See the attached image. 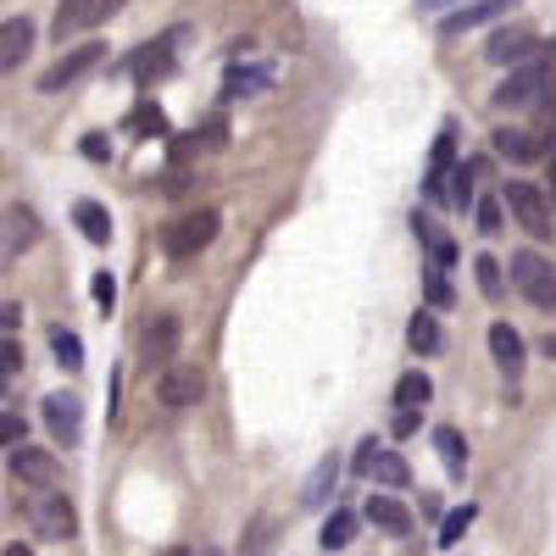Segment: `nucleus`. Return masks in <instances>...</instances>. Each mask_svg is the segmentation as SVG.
I'll return each instance as SVG.
<instances>
[{
	"label": "nucleus",
	"mask_w": 556,
	"mask_h": 556,
	"mask_svg": "<svg viewBox=\"0 0 556 556\" xmlns=\"http://www.w3.org/2000/svg\"><path fill=\"white\" fill-rule=\"evenodd\" d=\"M412 429H417V412H395V424H390V434H395V440H406Z\"/></svg>",
	"instance_id": "nucleus-41"
},
{
	"label": "nucleus",
	"mask_w": 556,
	"mask_h": 556,
	"mask_svg": "<svg viewBox=\"0 0 556 556\" xmlns=\"http://www.w3.org/2000/svg\"><path fill=\"white\" fill-rule=\"evenodd\" d=\"M551 78H556V67L545 62V56H534V62H523V67H513L501 84H495V112H523V106H534L545 89H551Z\"/></svg>",
	"instance_id": "nucleus-1"
},
{
	"label": "nucleus",
	"mask_w": 556,
	"mask_h": 556,
	"mask_svg": "<svg viewBox=\"0 0 556 556\" xmlns=\"http://www.w3.org/2000/svg\"><path fill=\"white\" fill-rule=\"evenodd\" d=\"M473 518H479V506H456V513H445V523H440V545H456L462 534H468Z\"/></svg>",
	"instance_id": "nucleus-33"
},
{
	"label": "nucleus",
	"mask_w": 556,
	"mask_h": 556,
	"mask_svg": "<svg viewBox=\"0 0 556 556\" xmlns=\"http://www.w3.org/2000/svg\"><path fill=\"white\" fill-rule=\"evenodd\" d=\"M540 56V34L529 28V23H513V28H495L490 34V45H484V62L490 67H523V62H534Z\"/></svg>",
	"instance_id": "nucleus-8"
},
{
	"label": "nucleus",
	"mask_w": 556,
	"mask_h": 556,
	"mask_svg": "<svg viewBox=\"0 0 556 556\" xmlns=\"http://www.w3.org/2000/svg\"><path fill=\"white\" fill-rule=\"evenodd\" d=\"M201 395H206V374H201L195 362H173L167 374H162V384H156V401L167 412H190Z\"/></svg>",
	"instance_id": "nucleus-10"
},
{
	"label": "nucleus",
	"mask_w": 556,
	"mask_h": 556,
	"mask_svg": "<svg viewBox=\"0 0 556 556\" xmlns=\"http://www.w3.org/2000/svg\"><path fill=\"white\" fill-rule=\"evenodd\" d=\"M351 473H356V479H367V484H390V490L412 484L406 456H401V451H390V445H384V440H374V434H367V440L356 445V456H351Z\"/></svg>",
	"instance_id": "nucleus-5"
},
{
	"label": "nucleus",
	"mask_w": 556,
	"mask_h": 556,
	"mask_svg": "<svg viewBox=\"0 0 556 556\" xmlns=\"http://www.w3.org/2000/svg\"><path fill=\"white\" fill-rule=\"evenodd\" d=\"M451 167H456V128H440V139H434V156H429V173H424V201H445V178H451Z\"/></svg>",
	"instance_id": "nucleus-15"
},
{
	"label": "nucleus",
	"mask_w": 556,
	"mask_h": 556,
	"mask_svg": "<svg viewBox=\"0 0 556 556\" xmlns=\"http://www.w3.org/2000/svg\"><path fill=\"white\" fill-rule=\"evenodd\" d=\"M28 518H34V534L39 540H73L78 534V513H73V501L62 495V490H39L34 495V506H28Z\"/></svg>",
	"instance_id": "nucleus-7"
},
{
	"label": "nucleus",
	"mask_w": 556,
	"mask_h": 556,
	"mask_svg": "<svg viewBox=\"0 0 556 556\" xmlns=\"http://www.w3.org/2000/svg\"><path fill=\"white\" fill-rule=\"evenodd\" d=\"M217 228H223V212L201 206V212H190V217H178V223L162 228V251H167L173 262H190L195 251H206V245L217 240Z\"/></svg>",
	"instance_id": "nucleus-3"
},
{
	"label": "nucleus",
	"mask_w": 556,
	"mask_h": 556,
	"mask_svg": "<svg viewBox=\"0 0 556 556\" xmlns=\"http://www.w3.org/2000/svg\"><path fill=\"white\" fill-rule=\"evenodd\" d=\"M273 534H278V518H251V529H245V540H240V556H267L273 551Z\"/></svg>",
	"instance_id": "nucleus-30"
},
{
	"label": "nucleus",
	"mask_w": 556,
	"mask_h": 556,
	"mask_svg": "<svg viewBox=\"0 0 556 556\" xmlns=\"http://www.w3.org/2000/svg\"><path fill=\"white\" fill-rule=\"evenodd\" d=\"M412 235L424 240V251H429V267H451V262H456V240L445 235V228H440L429 212H412Z\"/></svg>",
	"instance_id": "nucleus-18"
},
{
	"label": "nucleus",
	"mask_w": 556,
	"mask_h": 556,
	"mask_svg": "<svg viewBox=\"0 0 556 556\" xmlns=\"http://www.w3.org/2000/svg\"><path fill=\"white\" fill-rule=\"evenodd\" d=\"M473 223H479V235H501V201L495 195L473 201Z\"/></svg>",
	"instance_id": "nucleus-36"
},
{
	"label": "nucleus",
	"mask_w": 556,
	"mask_h": 556,
	"mask_svg": "<svg viewBox=\"0 0 556 556\" xmlns=\"http://www.w3.org/2000/svg\"><path fill=\"white\" fill-rule=\"evenodd\" d=\"M334 479H340V462H334V456H323L317 468H312V479L301 484V506H312V513H317V506L334 495Z\"/></svg>",
	"instance_id": "nucleus-25"
},
{
	"label": "nucleus",
	"mask_w": 556,
	"mask_h": 556,
	"mask_svg": "<svg viewBox=\"0 0 556 556\" xmlns=\"http://www.w3.org/2000/svg\"><path fill=\"white\" fill-rule=\"evenodd\" d=\"M267 89H273V67H228L223 73V96L228 101H240V96H267Z\"/></svg>",
	"instance_id": "nucleus-20"
},
{
	"label": "nucleus",
	"mask_w": 556,
	"mask_h": 556,
	"mask_svg": "<svg viewBox=\"0 0 556 556\" xmlns=\"http://www.w3.org/2000/svg\"><path fill=\"white\" fill-rule=\"evenodd\" d=\"M356 523H362L356 513H345V506H334V513L323 518V534H317V540H323V551H345V545L356 540Z\"/></svg>",
	"instance_id": "nucleus-29"
},
{
	"label": "nucleus",
	"mask_w": 556,
	"mask_h": 556,
	"mask_svg": "<svg viewBox=\"0 0 556 556\" xmlns=\"http://www.w3.org/2000/svg\"><path fill=\"white\" fill-rule=\"evenodd\" d=\"M424 12H445V7H462V0H417Z\"/></svg>",
	"instance_id": "nucleus-44"
},
{
	"label": "nucleus",
	"mask_w": 556,
	"mask_h": 556,
	"mask_svg": "<svg viewBox=\"0 0 556 556\" xmlns=\"http://www.w3.org/2000/svg\"><path fill=\"white\" fill-rule=\"evenodd\" d=\"M73 223H78V235H84L89 245H106V240H112V217H106L101 201H73Z\"/></svg>",
	"instance_id": "nucleus-24"
},
{
	"label": "nucleus",
	"mask_w": 556,
	"mask_h": 556,
	"mask_svg": "<svg viewBox=\"0 0 556 556\" xmlns=\"http://www.w3.org/2000/svg\"><path fill=\"white\" fill-rule=\"evenodd\" d=\"M96 12H101V0H62V7H56V23H51L56 45L73 39L78 28H96Z\"/></svg>",
	"instance_id": "nucleus-22"
},
{
	"label": "nucleus",
	"mask_w": 556,
	"mask_h": 556,
	"mask_svg": "<svg viewBox=\"0 0 556 556\" xmlns=\"http://www.w3.org/2000/svg\"><path fill=\"white\" fill-rule=\"evenodd\" d=\"M424 295H429V306H451V301H456L445 267H429V273H424Z\"/></svg>",
	"instance_id": "nucleus-34"
},
{
	"label": "nucleus",
	"mask_w": 556,
	"mask_h": 556,
	"mask_svg": "<svg viewBox=\"0 0 556 556\" xmlns=\"http://www.w3.org/2000/svg\"><path fill=\"white\" fill-rule=\"evenodd\" d=\"M134 128H151V134H162L167 123H162V112H156V106H139V112H134Z\"/></svg>",
	"instance_id": "nucleus-40"
},
{
	"label": "nucleus",
	"mask_w": 556,
	"mask_h": 556,
	"mask_svg": "<svg viewBox=\"0 0 556 556\" xmlns=\"http://www.w3.org/2000/svg\"><path fill=\"white\" fill-rule=\"evenodd\" d=\"M429 395H434V384H429V374H417V367L395 379V412H424Z\"/></svg>",
	"instance_id": "nucleus-27"
},
{
	"label": "nucleus",
	"mask_w": 556,
	"mask_h": 556,
	"mask_svg": "<svg viewBox=\"0 0 556 556\" xmlns=\"http://www.w3.org/2000/svg\"><path fill=\"white\" fill-rule=\"evenodd\" d=\"M178 340H184L178 312H156V317L146 323V334H139V362H146V367H167L173 351H178Z\"/></svg>",
	"instance_id": "nucleus-11"
},
{
	"label": "nucleus",
	"mask_w": 556,
	"mask_h": 556,
	"mask_svg": "<svg viewBox=\"0 0 556 556\" xmlns=\"http://www.w3.org/2000/svg\"><path fill=\"white\" fill-rule=\"evenodd\" d=\"M89 295H96V306H101V312H112V301H117V278H112V273H96Z\"/></svg>",
	"instance_id": "nucleus-38"
},
{
	"label": "nucleus",
	"mask_w": 556,
	"mask_h": 556,
	"mask_svg": "<svg viewBox=\"0 0 556 556\" xmlns=\"http://www.w3.org/2000/svg\"><path fill=\"white\" fill-rule=\"evenodd\" d=\"M513 285H518V295H523L529 306L556 312V267H551L540 251H518V256H513Z\"/></svg>",
	"instance_id": "nucleus-6"
},
{
	"label": "nucleus",
	"mask_w": 556,
	"mask_h": 556,
	"mask_svg": "<svg viewBox=\"0 0 556 556\" xmlns=\"http://www.w3.org/2000/svg\"><path fill=\"white\" fill-rule=\"evenodd\" d=\"M434 451H440V462H445L451 479L468 473V440H462V429H434Z\"/></svg>",
	"instance_id": "nucleus-28"
},
{
	"label": "nucleus",
	"mask_w": 556,
	"mask_h": 556,
	"mask_svg": "<svg viewBox=\"0 0 556 556\" xmlns=\"http://www.w3.org/2000/svg\"><path fill=\"white\" fill-rule=\"evenodd\" d=\"M156 556H195L190 545H167V551H156Z\"/></svg>",
	"instance_id": "nucleus-45"
},
{
	"label": "nucleus",
	"mask_w": 556,
	"mask_h": 556,
	"mask_svg": "<svg viewBox=\"0 0 556 556\" xmlns=\"http://www.w3.org/2000/svg\"><path fill=\"white\" fill-rule=\"evenodd\" d=\"M501 206L518 217L523 235L551 240V195L540 190V184H529V178H506V184H501Z\"/></svg>",
	"instance_id": "nucleus-2"
},
{
	"label": "nucleus",
	"mask_w": 556,
	"mask_h": 556,
	"mask_svg": "<svg viewBox=\"0 0 556 556\" xmlns=\"http://www.w3.org/2000/svg\"><path fill=\"white\" fill-rule=\"evenodd\" d=\"M7 556H34V551L28 545H7Z\"/></svg>",
	"instance_id": "nucleus-46"
},
{
	"label": "nucleus",
	"mask_w": 556,
	"mask_h": 556,
	"mask_svg": "<svg viewBox=\"0 0 556 556\" xmlns=\"http://www.w3.org/2000/svg\"><path fill=\"white\" fill-rule=\"evenodd\" d=\"M23 434H28V424L17 412H0V451H17L23 445Z\"/></svg>",
	"instance_id": "nucleus-37"
},
{
	"label": "nucleus",
	"mask_w": 556,
	"mask_h": 556,
	"mask_svg": "<svg viewBox=\"0 0 556 556\" xmlns=\"http://www.w3.org/2000/svg\"><path fill=\"white\" fill-rule=\"evenodd\" d=\"M551 190H556V146H551Z\"/></svg>",
	"instance_id": "nucleus-47"
},
{
	"label": "nucleus",
	"mask_w": 556,
	"mask_h": 556,
	"mask_svg": "<svg viewBox=\"0 0 556 556\" xmlns=\"http://www.w3.org/2000/svg\"><path fill=\"white\" fill-rule=\"evenodd\" d=\"M17 323H23V306H0V334L17 329Z\"/></svg>",
	"instance_id": "nucleus-42"
},
{
	"label": "nucleus",
	"mask_w": 556,
	"mask_h": 556,
	"mask_svg": "<svg viewBox=\"0 0 556 556\" xmlns=\"http://www.w3.org/2000/svg\"><path fill=\"white\" fill-rule=\"evenodd\" d=\"M84 156H89V162H106V156H112L106 134H89V139H84Z\"/></svg>",
	"instance_id": "nucleus-39"
},
{
	"label": "nucleus",
	"mask_w": 556,
	"mask_h": 556,
	"mask_svg": "<svg viewBox=\"0 0 556 556\" xmlns=\"http://www.w3.org/2000/svg\"><path fill=\"white\" fill-rule=\"evenodd\" d=\"M495 151L513 156V162H534V156H551V146L529 128H495Z\"/></svg>",
	"instance_id": "nucleus-21"
},
{
	"label": "nucleus",
	"mask_w": 556,
	"mask_h": 556,
	"mask_svg": "<svg viewBox=\"0 0 556 556\" xmlns=\"http://www.w3.org/2000/svg\"><path fill=\"white\" fill-rule=\"evenodd\" d=\"M473 273H479V290H484V301H501V290H506V278H501V273H506V267H501L495 256H479V262H473Z\"/></svg>",
	"instance_id": "nucleus-32"
},
{
	"label": "nucleus",
	"mask_w": 556,
	"mask_h": 556,
	"mask_svg": "<svg viewBox=\"0 0 556 556\" xmlns=\"http://www.w3.org/2000/svg\"><path fill=\"white\" fill-rule=\"evenodd\" d=\"M51 351H56V362H62V367H73V374L84 367V340H78L73 329H51Z\"/></svg>",
	"instance_id": "nucleus-31"
},
{
	"label": "nucleus",
	"mask_w": 556,
	"mask_h": 556,
	"mask_svg": "<svg viewBox=\"0 0 556 556\" xmlns=\"http://www.w3.org/2000/svg\"><path fill=\"white\" fill-rule=\"evenodd\" d=\"M490 356H495V367L506 379H523V334L513 329V323H490Z\"/></svg>",
	"instance_id": "nucleus-16"
},
{
	"label": "nucleus",
	"mask_w": 556,
	"mask_h": 556,
	"mask_svg": "<svg viewBox=\"0 0 556 556\" xmlns=\"http://www.w3.org/2000/svg\"><path fill=\"white\" fill-rule=\"evenodd\" d=\"M106 62V45L101 39H84V45H73V51H62L51 67L39 73V96H62V89H73L78 78H89Z\"/></svg>",
	"instance_id": "nucleus-4"
},
{
	"label": "nucleus",
	"mask_w": 556,
	"mask_h": 556,
	"mask_svg": "<svg viewBox=\"0 0 556 556\" xmlns=\"http://www.w3.org/2000/svg\"><path fill=\"white\" fill-rule=\"evenodd\" d=\"M128 7V0H101V12H96V23H106V17H117Z\"/></svg>",
	"instance_id": "nucleus-43"
},
{
	"label": "nucleus",
	"mask_w": 556,
	"mask_h": 556,
	"mask_svg": "<svg viewBox=\"0 0 556 556\" xmlns=\"http://www.w3.org/2000/svg\"><path fill=\"white\" fill-rule=\"evenodd\" d=\"M190 39L184 28H167L162 39H151V45H139V56L128 62V73L139 78V84H156V78H167L173 67H178V45Z\"/></svg>",
	"instance_id": "nucleus-9"
},
{
	"label": "nucleus",
	"mask_w": 556,
	"mask_h": 556,
	"mask_svg": "<svg viewBox=\"0 0 556 556\" xmlns=\"http://www.w3.org/2000/svg\"><path fill=\"white\" fill-rule=\"evenodd\" d=\"M518 0H468V7H456L440 17V34H468V28H484V23H501L513 12Z\"/></svg>",
	"instance_id": "nucleus-14"
},
{
	"label": "nucleus",
	"mask_w": 556,
	"mask_h": 556,
	"mask_svg": "<svg viewBox=\"0 0 556 556\" xmlns=\"http://www.w3.org/2000/svg\"><path fill=\"white\" fill-rule=\"evenodd\" d=\"M406 345H412L417 356H434V351L445 345V334H440V317H434V312H417V317L406 323Z\"/></svg>",
	"instance_id": "nucleus-26"
},
{
	"label": "nucleus",
	"mask_w": 556,
	"mask_h": 556,
	"mask_svg": "<svg viewBox=\"0 0 556 556\" xmlns=\"http://www.w3.org/2000/svg\"><path fill=\"white\" fill-rule=\"evenodd\" d=\"M362 518L374 523V529H384V534H395V540H406V534L417 529V518L406 513V506H401L395 495H367V506H362Z\"/></svg>",
	"instance_id": "nucleus-17"
},
{
	"label": "nucleus",
	"mask_w": 556,
	"mask_h": 556,
	"mask_svg": "<svg viewBox=\"0 0 556 556\" xmlns=\"http://www.w3.org/2000/svg\"><path fill=\"white\" fill-rule=\"evenodd\" d=\"M195 556H217V551H212V545H201V551H195Z\"/></svg>",
	"instance_id": "nucleus-48"
},
{
	"label": "nucleus",
	"mask_w": 556,
	"mask_h": 556,
	"mask_svg": "<svg viewBox=\"0 0 556 556\" xmlns=\"http://www.w3.org/2000/svg\"><path fill=\"white\" fill-rule=\"evenodd\" d=\"M28 51H34V23L28 17H7L0 23V73H12Z\"/></svg>",
	"instance_id": "nucleus-19"
},
{
	"label": "nucleus",
	"mask_w": 556,
	"mask_h": 556,
	"mask_svg": "<svg viewBox=\"0 0 556 556\" xmlns=\"http://www.w3.org/2000/svg\"><path fill=\"white\" fill-rule=\"evenodd\" d=\"M39 406H45V412H39L45 429H51L62 445H78V434H84V401H78L73 390H56V395H45Z\"/></svg>",
	"instance_id": "nucleus-12"
},
{
	"label": "nucleus",
	"mask_w": 556,
	"mask_h": 556,
	"mask_svg": "<svg viewBox=\"0 0 556 556\" xmlns=\"http://www.w3.org/2000/svg\"><path fill=\"white\" fill-rule=\"evenodd\" d=\"M34 245H39V217H34V206H12V212H7V251L23 256V251H34Z\"/></svg>",
	"instance_id": "nucleus-23"
},
{
	"label": "nucleus",
	"mask_w": 556,
	"mask_h": 556,
	"mask_svg": "<svg viewBox=\"0 0 556 556\" xmlns=\"http://www.w3.org/2000/svg\"><path fill=\"white\" fill-rule=\"evenodd\" d=\"M7 468H12L17 484H34V490H56V484H62L56 456H51V451H39V445H17Z\"/></svg>",
	"instance_id": "nucleus-13"
},
{
	"label": "nucleus",
	"mask_w": 556,
	"mask_h": 556,
	"mask_svg": "<svg viewBox=\"0 0 556 556\" xmlns=\"http://www.w3.org/2000/svg\"><path fill=\"white\" fill-rule=\"evenodd\" d=\"M23 374V345L17 340H0V395H7V384Z\"/></svg>",
	"instance_id": "nucleus-35"
}]
</instances>
